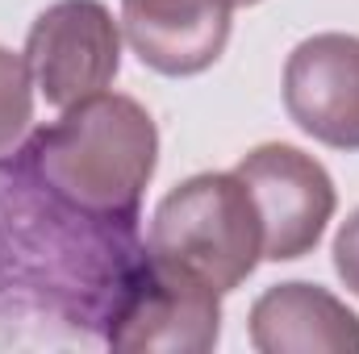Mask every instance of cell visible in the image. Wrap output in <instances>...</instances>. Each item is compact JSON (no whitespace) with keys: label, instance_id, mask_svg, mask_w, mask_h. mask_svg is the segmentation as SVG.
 <instances>
[{"label":"cell","instance_id":"6da1fadb","mask_svg":"<svg viewBox=\"0 0 359 354\" xmlns=\"http://www.w3.org/2000/svg\"><path fill=\"white\" fill-rule=\"evenodd\" d=\"M159 167L155 117L121 92H96L63 108L25 146V171L72 213L130 225Z\"/></svg>","mask_w":359,"mask_h":354},{"label":"cell","instance_id":"7a4b0ae2","mask_svg":"<svg viewBox=\"0 0 359 354\" xmlns=\"http://www.w3.org/2000/svg\"><path fill=\"white\" fill-rule=\"evenodd\" d=\"M147 246L226 296L264 263V221L234 171H201L159 200Z\"/></svg>","mask_w":359,"mask_h":354},{"label":"cell","instance_id":"3957f363","mask_svg":"<svg viewBox=\"0 0 359 354\" xmlns=\"http://www.w3.org/2000/svg\"><path fill=\"white\" fill-rule=\"evenodd\" d=\"M104 338L117 351L205 354L222 338V292L147 246L113 283Z\"/></svg>","mask_w":359,"mask_h":354},{"label":"cell","instance_id":"277c9868","mask_svg":"<svg viewBox=\"0 0 359 354\" xmlns=\"http://www.w3.org/2000/svg\"><path fill=\"white\" fill-rule=\"evenodd\" d=\"M25 67L50 108L104 92L121 71V21L100 0H55L25 34Z\"/></svg>","mask_w":359,"mask_h":354},{"label":"cell","instance_id":"5b68a950","mask_svg":"<svg viewBox=\"0 0 359 354\" xmlns=\"http://www.w3.org/2000/svg\"><path fill=\"white\" fill-rule=\"evenodd\" d=\"M234 176L247 183V192L259 208L268 263L305 259L322 242V234L339 208V192H334L330 171L313 155H305L288 142H264L238 159Z\"/></svg>","mask_w":359,"mask_h":354},{"label":"cell","instance_id":"8992f818","mask_svg":"<svg viewBox=\"0 0 359 354\" xmlns=\"http://www.w3.org/2000/svg\"><path fill=\"white\" fill-rule=\"evenodd\" d=\"M284 108L322 146L359 150V38L313 34L284 63Z\"/></svg>","mask_w":359,"mask_h":354},{"label":"cell","instance_id":"52a82bcc","mask_svg":"<svg viewBox=\"0 0 359 354\" xmlns=\"http://www.w3.org/2000/svg\"><path fill=\"white\" fill-rule=\"evenodd\" d=\"M230 13V0H121V29L142 67L184 80L222 59Z\"/></svg>","mask_w":359,"mask_h":354},{"label":"cell","instance_id":"ba28073f","mask_svg":"<svg viewBox=\"0 0 359 354\" xmlns=\"http://www.w3.org/2000/svg\"><path fill=\"white\" fill-rule=\"evenodd\" d=\"M259 354H359V317L322 283H276L251 304Z\"/></svg>","mask_w":359,"mask_h":354},{"label":"cell","instance_id":"9c48e42d","mask_svg":"<svg viewBox=\"0 0 359 354\" xmlns=\"http://www.w3.org/2000/svg\"><path fill=\"white\" fill-rule=\"evenodd\" d=\"M29 121H34V80L25 55L0 46V159L25 138Z\"/></svg>","mask_w":359,"mask_h":354},{"label":"cell","instance_id":"30bf717a","mask_svg":"<svg viewBox=\"0 0 359 354\" xmlns=\"http://www.w3.org/2000/svg\"><path fill=\"white\" fill-rule=\"evenodd\" d=\"M334 271H339V279H343V288L359 296V208L339 225V234H334Z\"/></svg>","mask_w":359,"mask_h":354},{"label":"cell","instance_id":"8fae6325","mask_svg":"<svg viewBox=\"0 0 359 354\" xmlns=\"http://www.w3.org/2000/svg\"><path fill=\"white\" fill-rule=\"evenodd\" d=\"M234 8H247V4H259V0H230Z\"/></svg>","mask_w":359,"mask_h":354}]
</instances>
